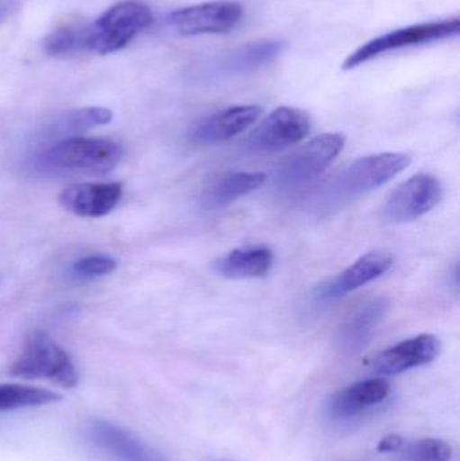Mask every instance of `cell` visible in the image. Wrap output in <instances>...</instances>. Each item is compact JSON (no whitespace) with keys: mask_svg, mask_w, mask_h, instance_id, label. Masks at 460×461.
Listing matches in <instances>:
<instances>
[{"mask_svg":"<svg viewBox=\"0 0 460 461\" xmlns=\"http://www.w3.org/2000/svg\"><path fill=\"white\" fill-rule=\"evenodd\" d=\"M405 153H378L361 157L323 186L313 203L319 216H329L356 200L385 185L410 165Z\"/></svg>","mask_w":460,"mask_h":461,"instance_id":"obj_1","label":"cell"},{"mask_svg":"<svg viewBox=\"0 0 460 461\" xmlns=\"http://www.w3.org/2000/svg\"><path fill=\"white\" fill-rule=\"evenodd\" d=\"M118 143L103 138H65L49 146L41 167L57 175L102 176L113 172L122 159Z\"/></svg>","mask_w":460,"mask_h":461,"instance_id":"obj_2","label":"cell"},{"mask_svg":"<svg viewBox=\"0 0 460 461\" xmlns=\"http://www.w3.org/2000/svg\"><path fill=\"white\" fill-rule=\"evenodd\" d=\"M10 374L18 378L48 379L65 389H73L78 384V373L69 354L41 330L26 339Z\"/></svg>","mask_w":460,"mask_h":461,"instance_id":"obj_3","label":"cell"},{"mask_svg":"<svg viewBox=\"0 0 460 461\" xmlns=\"http://www.w3.org/2000/svg\"><path fill=\"white\" fill-rule=\"evenodd\" d=\"M153 22V14L148 5L131 0L118 3L94 23L86 24V53L108 54L122 50Z\"/></svg>","mask_w":460,"mask_h":461,"instance_id":"obj_4","label":"cell"},{"mask_svg":"<svg viewBox=\"0 0 460 461\" xmlns=\"http://www.w3.org/2000/svg\"><path fill=\"white\" fill-rule=\"evenodd\" d=\"M345 135L326 132L292 154L278 167L275 184L284 191H296L320 176L345 148Z\"/></svg>","mask_w":460,"mask_h":461,"instance_id":"obj_5","label":"cell"},{"mask_svg":"<svg viewBox=\"0 0 460 461\" xmlns=\"http://www.w3.org/2000/svg\"><path fill=\"white\" fill-rule=\"evenodd\" d=\"M460 22L458 18L446 21L428 22V23L413 24L404 29L386 32L374 40L362 45L350 54L343 62V69L351 70L389 51L400 50L410 46L424 45L447 40L459 34Z\"/></svg>","mask_w":460,"mask_h":461,"instance_id":"obj_6","label":"cell"},{"mask_svg":"<svg viewBox=\"0 0 460 461\" xmlns=\"http://www.w3.org/2000/svg\"><path fill=\"white\" fill-rule=\"evenodd\" d=\"M443 185L432 175H418L397 186L381 208L383 221L404 224L418 221L443 199Z\"/></svg>","mask_w":460,"mask_h":461,"instance_id":"obj_7","label":"cell"},{"mask_svg":"<svg viewBox=\"0 0 460 461\" xmlns=\"http://www.w3.org/2000/svg\"><path fill=\"white\" fill-rule=\"evenodd\" d=\"M243 18L242 5L235 2H207L173 11L167 23L184 37L227 34Z\"/></svg>","mask_w":460,"mask_h":461,"instance_id":"obj_8","label":"cell"},{"mask_svg":"<svg viewBox=\"0 0 460 461\" xmlns=\"http://www.w3.org/2000/svg\"><path fill=\"white\" fill-rule=\"evenodd\" d=\"M393 266V257L386 251H372L362 255L347 268L334 278L319 285L312 294L315 306L329 305L350 293L361 289L365 285L388 273Z\"/></svg>","mask_w":460,"mask_h":461,"instance_id":"obj_9","label":"cell"},{"mask_svg":"<svg viewBox=\"0 0 460 461\" xmlns=\"http://www.w3.org/2000/svg\"><path fill=\"white\" fill-rule=\"evenodd\" d=\"M310 131L311 118L305 111L278 107L254 130L248 145L257 153H275L302 142Z\"/></svg>","mask_w":460,"mask_h":461,"instance_id":"obj_10","label":"cell"},{"mask_svg":"<svg viewBox=\"0 0 460 461\" xmlns=\"http://www.w3.org/2000/svg\"><path fill=\"white\" fill-rule=\"evenodd\" d=\"M439 339L431 333L415 336L389 347L373 359L372 368L380 375H399L405 371L434 362L440 354Z\"/></svg>","mask_w":460,"mask_h":461,"instance_id":"obj_11","label":"cell"},{"mask_svg":"<svg viewBox=\"0 0 460 461\" xmlns=\"http://www.w3.org/2000/svg\"><path fill=\"white\" fill-rule=\"evenodd\" d=\"M262 110L258 105H234L200 122L192 130V140L200 145H216L232 140L253 126Z\"/></svg>","mask_w":460,"mask_h":461,"instance_id":"obj_12","label":"cell"},{"mask_svg":"<svg viewBox=\"0 0 460 461\" xmlns=\"http://www.w3.org/2000/svg\"><path fill=\"white\" fill-rule=\"evenodd\" d=\"M122 191L121 183L78 184L64 189L59 203L80 218H103L118 205Z\"/></svg>","mask_w":460,"mask_h":461,"instance_id":"obj_13","label":"cell"},{"mask_svg":"<svg viewBox=\"0 0 460 461\" xmlns=\"http://www.w3.org/2000/svg\"><path fill=\"white\" fill-rule=\"evenodd\" d=\"M391 309L388 297H375L356 306L340 325L338 333L339 346L345 351L356 352L364 348L378 325L383 321Z\"/></svg>","mask_w":460,"mask_h":461,"instance_id":"obj_14","label":"cell"},{"mask_svg":"<svg viewBox=\"0 0 460 461\" xmlns=\"http://www.w3.org/2000/svg\"><path fill=\"white\" fill-rule=\"evenodd\" d=\"M275 255L266 246H243L232 249L215 263V271L229 279H256L272 270Z\"/></svg>","mask_w":460,"mask_h":461,"instance_id":"obj_15","label":"cell"},{"mask_svg":"<svg viewBox=\"0 0 460 461\" xmlns=\"http://www.w3.org/2000/svg\"><path fill=\"white\" fill-rule=\"evenodd\" d=\"M391 393V384L383 378L367 379L346 387L331 401V414L337 419H351L366 409L383 402Z\"/></svg>","mask_w":460,"mask_h":461,"instance_id":"obj_16","label":"cell"},{"mask_svg":"<svg viewBox=\"0 0 460 461\" xmlns=\"http://www.w3.org/2000/svg\"><path fill=\"white\" fill-rule=\"evenodd\" d=\"M266 180L259 172H237L221 176L205 188L200 197V205L205 211H218L229 207L240 197L257 191Z\"/></svg>","mask_w":460,"mask_h":461,"instance_id":"obj_17","label":"cell"},{"mask_svg":"<svg viewBox=\"0 0 460 461\" xmlns=\"http://www.w3.org/2000/svg\"><path fill=\"white\" fill-rule=\"evenodd\" d=\"M95 440L122 461H161L129 433L104 422L94 427Z\"/></svg>","mask_w":460,"mask_h":461,"instance_id":"obj_18","label":"cell"},{"mask_svg":"<svg viewBox=\"0 0 460 461\" xmlns=\"http://www.w3.org/2000/svg\"><path fill=\"white\" fill-rule=\"evenodd\" d=\"M284 45L280 41H264L251 43L235 51L224 62L223 68L230 73H246L269 64L283 53Z\"/></svg>","mask_w":460,"mask_h":461,"instance_id":"obj_19","label":"cell"},{"mask_svg":"<svg viewBox=\"0 0 460 461\" xmlns=\"http://www.w3.org/2000/svg\"><path fill=\"white\" fill-rule=\"evenodd\" d=\"M61 400V395L50 390L24 384H0V413L16 409L38 408Z\"/></svg>","mask_w":460,"mask_h":461,"instance_id":"obj_20","label":"cell"},{"mask_svg":"<svg viewBox=\"0 0 460 461\" xmlns=\"http://www.w3.org/2000/svg\"><path fill=\"white\" fill-rule=\"evenodd\" d=\"M43 49L50 56L86 53V24H70L46 37Z\"/></svg>","mask_w":460,"mask_h":461,"instance_id":"obj_21","label":"cell"},{"mask_svg":"<svg viewBox=\"0 0 460 461\" xmlns=\"http://www.w3.org/2000/svg\"><path fill=\"white\" fill-rule=\"evenodd\" d=\"M113 121V113L107 108L86 107L67 113L59 123V132H84L97 126H104Z\"/></svg>","mask_w":460,"mask_h":461,"instance_id":"obj_22","label":"cell"},{"mask_svg":"<svg viewBox=\"0 0 460 461\" xmlns=\"http://www.w3.org/2000/svg\"><path fill=\"white\" fill-rule=\"evenodd\" d=\"M451 456V447L437 438L415 441L402 451V461H450Z\"/></svg>","mask_w":460,"mask_h":461,"instance_id":"obj_23","label":"cell"},{"mask_svg":"<svg viewBox=\"0 0 460 461\" xmlns=\"http://www.w3.org/2000/svg\"><path fill=\"white\" fill-rule=\"evenodd\" d=\"M116 260L107 255H91L73 265V271L80 276H103L115 271Z\"/></svg>","mask_w":460,"mask_h":461,"instance_id":"obj_24","label":"cell"},{"mask_svg":"<svg viewBox=\"0 0 460 461\" xmlns=\"http://www.w3.org/2000/svg\"><path fill=\"white\" fill-rule=\"evenodd\" d=\"M404 446V440L402 438L397 435H389L383 438V440L378 444V452H396L400 451Z\"/></svg>","mask_w":460,"mask_h":461,"instance_id":"obj_25","label":"cell"}]
</instances>
